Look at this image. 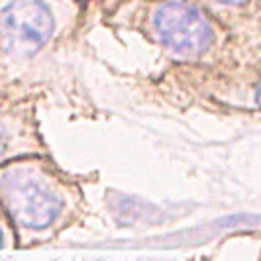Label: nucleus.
I'll return each instance as SVG.
<instances>
[{"label": "nucleus", "mask_w": 261, "mask_h": 261, "mask_svg": "<svg viewBox=\"0 0 261 261\" xmlns=\"http://www.w3.org/2000/svg\"><path fill=\"white\" fill-rule=\"evenodd\" d=\"M75 14L71 0H0V49L14 59L39 53Z\"/></svg>", "instance_id": "obj_1"}, {"label": "nucleus", "mask_w": 261, "mask_h": 261, "mask_svg": "<svg viewBox=\"0 0 261 261\" xmlns=\"http://www.w3.org/2000/svg\"><path fill=\"white\" fill-rule=\"evenodd\" d=\"M149 27L153 37L179 57H200L216 41L212 20L190 0L155 2L149 12Z\"/></svg>", "instance_id": "obj_2"}, {"label": "nucleus", "mask_w": 261, "mask_h": 261, "mask_svg": "<svg viewBox=\"0 0 261 261\" xmlns=\"http://www.w3.org/2000/svg\"><path fill=\"white\" fill-rule=\"evenodd\" d=\"M0 194L22 230L49 228L65 208V200L57 186L27 167L4 173L0 179Z\"/></svg>", "instance_id": "obj_3"}, {"label": "nucleus", "mask_w": 261, "mask_h": 261, "mask_svg": "<svg viewBox=\"0 0 261 261\" xmlns=\"http://www.w3.org/2000/svg\"><path fill=\"white\" fill-rule=\"evenodd\" d=\"M10 149V130L0 122V157Z\"/></svg>", "instance_id": "obj_4"}, {"label": "nucleus", "mask_w": 261, "mask_h": 261, "mask_svg": "<svg viewBox=\"0 0 261 261\" xmlns=\"http://www.w3.org/2000/svg\"><path fill=\"white\" fill-rule=\"evenodd\" d=\"M210 2L220 4V6H241V4H245V2H249V0H210Z\"/></svg>", "instance_id": "obj_5"}, {"label": "nucleus", "mask_w": 261, "mask_h": 261, "mask_svg": "<svg viewBox=\"0 0 261 261\" xmlns=\"http://www.w3.org/2000/svg\"><path fill=\"white\" fill-rule=\"evenodd\" d=\"M255 102L261 106V82H259V86H257V90H255Z\"/></svg>", "instance_id": "obj_6"}, {"label": "nucleus", "mask_w": 261, "mask_h": 261, "mask_svg": "<svg viewBox=\"0 0 261 261\" xmlns=\"http://www.w3.org/2000/svg\"><path fill=\"white\" fill-rule=\"evenodd\" d=\"M0 247H4V234H2V228H0Z\"/></svg>", "instance_id": "obj_7"}]
</instances>
